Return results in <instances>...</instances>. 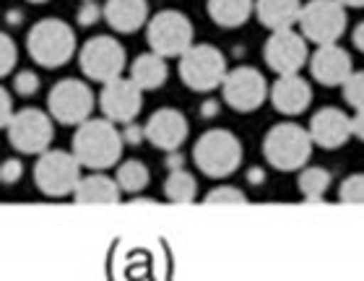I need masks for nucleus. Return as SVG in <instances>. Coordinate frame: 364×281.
I'll return each instance as SVG.
<instances>
[{
  "instance_id": "f257e3e1",
  "label": "nucleus",
  "mask_w": 364,
  "mask_h": 281,
  "mask_svg": "<svg viewBox=\"0 0 364 281\" xmlns=\"http://www.w3.org/2000/svg\"><path fill=\"white\" fill-rule=\"evenodd\" d=\"M73 154L86 169H109L120 161L122 136L114 128V122L107 120H86L78 125L73 136Z\"/></svg>"
},
{
  "instance_id": "f03ea898",
  "label": "nucleus",
  "mask_w": 364,
  "mask_h": 281,
  "mask_svg": "<svg viewBox=\"0 0 364 281\" xmlns=\"http://www.w3.org/2000/svg\"><path fill=\"white\" fill-rule=\"evenodd\" d=\"M310 130L299 128L294 122L273 125L263 138V157L273 169L279 172H296L310 161L312 154Z\"/></svg>"
},
{
  "instance_id": "7ed1b4c3",
  "label": "nucleus",
  "mask_w": 364,
  "mask_h": 281,
  "mask_svg": "<svg viewBox=\"0 0 364 281\" xmlns=\"http://www.w3.org/2000/svg\"><path fill=\"white\" fill-rule=\"evenodd\" d=\"M26 50L42 68H60L76 53V34L60 18H42L31 26Z\"/></svg>"
},
{
  "instance_id": "20e7f679",
  "label": "nucleus",
  "mask_w": 364,
  "mask_h": 281,
  "mask_svg": "<svg viewBox=\"0 0 364 281\" xmlns=\"http://www.w3.org/2000/svg\"><path fill=\"white\" fill-rule=\"evenodd\" d=\"M193 159L205 177L221 180V177L237 172V167L242 164V144L237 141L235 133H229L224 128H213L198 138L196 149H193Z\"/></svg>"
},
{
  "instance_id": "39448f33",
  "label": "nucleus",
  "mask_w": 364,
  "mask_h": 281,
  "mask_svg": "<svg viewBox=\"0 0 364 281\" xmlns=\"http://www.w3.org/2000/svg\"><path fill=\"white\" fill-rule=\"evenodd\" d=\"M180 78L182 84L193 92H213L221 89L227 78V58L221 55L219 47L213 45H193L188 53L180 58Z\"/></svg>"
},
{
  "instance_id": "423d86ee",
  "label": "nucleus",
  "mask_w": 364,
  "mask_h": 281,
  "mask_svg": "<svg viewBox=\"0 0 364 281\" xmlns=\"http://www.w3.org/2000/svg\"><path fill=\"white\" fill-rule=\"evenodd\" d=\"M81 161L73 152H50L39 154L34 164V185H37L47 198L73 196L81 183Z\"/></svg>"
},
{
  "instance_id": "0eeeda50",
  "label": "nucleus",
  "mask_w": 364,
  "mask_h": 281,
  "mask_svg": "<svg viewBox=\"0 0 364 281\" xmlns=\"http://www.w3.org/2000/svg\"><path fill=\"white\" fill-rule=\"evenodd\" d=\"M149 47L161 58H182L193 47V21L180 11H159L146 26Z\"/></svg>"
},
{
  "instance_id": "6e6552de",
  "label": "nucleus",
  "mask_w": 364,
  "mask_h": 281,
  "mask_svg": "<svg viewBox=\"0 0 364 281\" xmlns=\"http://www.w3.org/2000/svg\"><path fill=\"white\" fill-rule=\"evenodd\" d=\"M299 29L318 47L336 45L346 31V6L341 0H310L302 8Z\"/></svg>"
},
{
  "instance_id": "1a4fd4ad",
  "label": "nucleus",
  "mask_w": 364,
  "mask_h": 281,
  "mask_svg": "<svg viewBox=\"0 0 364 281\" xmlns=\"http://www.w3.org/2000/svg\"><path fill=\"white\" fill-rule=\"evenodd\" d=\"M78 63H81V70L91 81L109 84L114 78H120L122 70H125V50L114 37L99 34V37H91L81 47Z\"/></svg>"
},
{
  "instance_id": "9d476101",
  "label": "nucleus",
  "mask_w": 364,
  "mask_h": 281,
  "mask_svg": "<svg viewBox=\"0 0 364 281\" xmlns=\"http://www.w3.org/2000/svg\"><path fill=\"white\" fill-rule=\"evenodd\" d=\"M8 141L16 152L21 154H45L53 144V120L37 107L21 110L14 115V120L8 122Z\"/></svg>"
},
{
  "instance_id": "9b49d317",
  "label": "nucleus",
  "mask_w": 364,
  "mask_h": 281,
  "mask_svg": "<svg viewBox=\"0 0 364 281\" xmlns=\"http://www.w3.org/2000/svg\"><path fill=\"white\" fill-rule=\"evenodd\" d=\"M47 110L63 125H81L89 120L94 110V94L84 81L65 78L53 86V92L47 97Z\"/></svg>"
},
{
  "instance_id": "f8f14e48",
  "label": "nucleus",
  "mask_w": 364,
  "mask_h": 281,
  "mask_svg": "<svg viewBox=\"0 0 364 281\" xmlns=\"http://www.w3.org/2000/svg\"><path fill=\"white\" fill-rule=\"evenodd\" d=\"M221 94H224V102L237 112H255L268 99L266 76L260 70L245 68V65L229 70L221 84Z\"/></svg>"
},
{
  "instance_id": "ddd939ff",
  "label": "nucleus",
  "mask_w": 364,
  "mask_h": 281,
  "mask_svg": "<svg viewBox=\"0 0 364 281\" xmlns=\"http://www.w3.org/2000/svg\"><path fill=\"white\" fill-rule=\"evenodd\" d=\"M263 60L271 70H276L279 76L287 73H299L304 63L310 60L307 53V37L296 34L291 29L271 31V37L263 45Z\"/></svg>"
},
{
  "instance_id": "4468645a",
  "label": "nucleus",
  "mask_w": 364,
  "mask_h": 281,
  "mask_svg": "<svg viewBox=\"0 0 364 281\" xmlns=\"http://www.w3.org/2000/svg\"><path fill=\"white\" fill-rule=\"evenodd\" d=\"M99 105L105 110V117H109L112 122H133L144 105V89L133 78L120 76L105 84Z\"/></svg>"
},
{
  "instance_id": "2eb2a0df",
  "label": "nucleus",
  "mask_w": 364,
  "mask_h": 281,
  "mask_svg": "<svg viewBox=\"0 0 364 281\" xmlns=\"http://www.w3.org/2000/svg\"><path fill=\"white\" fill-rule=\"evenodd\" d=\"M188 117L175 107H161L149 117L144 128V138L161 152H177L188 138Z\"/></svg>"
},
{
  "instance_id": "dca6fc26",
  "label": "nucleus",
  "mask_w": 364,
  "mask_h": 281,
  "mask_svg": "<svg viewBox=\"0 0 364 281\" xmlns=\"http://www.w3.org/2000/svg\"><path fill=\"white\" fill-rule=\"evenodd\" d=\"M312 141L323 149H341L354 133H351V117L336 107H323L310 120Z\"/></svg>"
},
{
  "instance_id": "f3484780",
  "label": "nucleus",
  "mask_w": 364,
  "mask_h": 281,
  "mask_svg": "<svg viewBox=\"0 0 364 281\" xmlns=\"http://www.w3.org/2000/svg\"><path fill=\"white\" fill-rule=\"evenodd\" d=\"M310 70L312 78L323 86H343V81L354 73L349 53L336 45H320L318 53L310 58Z\"/></svg>"
},
{
  "instance_id": "a211bd4d",
  "label": "nucleus",
  "mask_w": 364,
  "mask_h": 281,
  "mask_svg": "<svg viewBox=\"0 0 364 281\" xmlns=\"http://www.w3.org/2000/svg\"><path fill=\"white\" fill-rule=\"evenodd\" d=\"M271 102L281 115H302L312 102V89L299 73H287L271 86Z\"/></svg>"
},
{
  "instance_id": "6ab92c4d",
  "label": "nucleus",
  "mask_w": 364,
  "mask_h": 281,
  "mask_svg": "<svg viewBox=\"0 0 364 281\" xmlns=\"http://www.w3.org/2000/svg\"><path fill=\"white\" fill-rule=\"evenodd\" d=\"M146 18H149L146 0H107L105 3V21L117 34H136L141 26H146Z\"/></svg>"
},
{
  "instance_id": "aec40b11",
  "label": "nucleus",
  "mask_w": 364,
  "mask_h": 281,
  "mask_svg": "<svg viewBox=\"0 0 364 281\" xmlns=\"http://www.w3.org/2000/svg\"><path fill=\"white\" fill-rule=\"evenodd\" d=\"M302 8V0H255L258 21L268 31L291 29L294 23H299Z\"/></svg>"
},
{
  "instance_id": "412c9836",
  "label": "nucleus",
  "mask_w": 364,
  "mask_h": 281,
  "mask_svg": "<svg viewBox=\"0 0 364 281\" xmlns=\"http://www.w3.org/2000/svg\"><path fill=\"white\" fill-rule=\"evenodd\" d=\"M120 193L122 188L117 180H109L105 175H89L81 177L73 198L78 206H114L120 203Z\"/></svg>"
},
{
  "instance_id": "4be33fe9",
  "label": "nucleus",
  "mask_w": 364,
  "mask_h": 281,
  "mask_svg": "<svg viewBox=\"0 0 364 281\" xmlns=\"http://www.w3.org/2000/svg\"><path fill=\"white\" fill-rule=\"evenodd\" d=\"M167 58H161L159 53H144L138 55L133 65H130V78L136 81L144 92H154V89H159L164 86L167 81Z\"/></svg>"
},
{
  "instance_id": "5701e85b",
  "label": "nucleus",
  "mask_w": 364,
  "mask_h": 281,
  "mask_svg": "<svg viewBox=\"0 0 364 281\" xmlns=\"http://www.w3.org/2000/svg\"><path fill=\"white\" fill-rule=\"evenodd\" d=\"M211 21L221 29H237L242 26L255 11V0H205Z\"/></svg>"
},
{
  "instance_id": "b1692460",
  "label": "nucleus",
  "mask_w": 364,
  "mask_h": 281,
  "mask_svg": "<svg viewBox=\"0 0 364 281\" xmlns=\"http://www.w3.org/2000/svg\"><path fill=\"white\" fill-rule=\"evenodd\" d=\"M331 185V172L326 167H302L299 172V193L307 203H318Z\"/></svg>"
},
{
  "instance_id": "393cba45",
  "label": "nucleus",
  "mask_w": 364,
  "mask_h": 281,
  "mask_svg": "<svg viewBox=\"0 0 364 281\" xmlns=\"http://www.w3.org/2000/svg\"><path fill=\"white\" fill-rule=\"evenodd\" d=\"M196 193H198L196 177L190 175V172H185V169H175L167 177V183H164V196L172 203H193Z\"/></svg>"
},
{
  "instance_id": "a878e982",
  "label": "nucleus",
  "mask_w": 364,
  "mask_h": 281,
  "mask_svg": "<svg viewBox=\"0 0 364 281\" xmlns=\"http://www.w3.org/2000/svg\"><path fill=\"white\" fill-rule=\"evenodd\" d=\"M114 180L120 183L122 193H141V190L149 185V167H146L144 161L138 159H128L122 161L120 167H117V175H114Z\"/></svg>"
},
{
  "instance_id": "bb28decb",
  "label": "nucleus",
  "mask_w": 364,
  "mask_h": 281,
  "mask_svg": "<svg viewBox=\"0 0 364 281\" xmlns=\"http://www.w3.org/2000/svg\"><path fill=\"white\" fill-rule=\"evenodd\" d=\"M247 198L240 188H229V185H221V188L211 190L205 196V206H245Z\"/></svg>"
},
{
  "instance_id": "cd10ccee",
  "label": "nucleus",
  "mask_w": 364,
  "mask_h": 281,
  "mask_svg": "<svg viewBox=\"0 0 364 281\" xmlns=\"http://www.w3.org/2000/svg\"><path fill=\"white\" fill-rule=\"evenodd\" d=\"M338 198H341V203L364 206V175L346 177L341 183V188H338Z\"/></svg>"
},
{
  "instance_id": "c85d7f7f",
  "label": "nucleus",
  "mask_w": 364,
  "mask_h": 281,
  "mask_svg": "<svg viewBox=\"0 0 364 281\" xmlns=\"http://www.w3.org/2000/svg\"><path fill=\"white\" fill-rule=\"evenodd\" d=\"M343 99L354 110H364V73H351L343 81Z\"/></svg>"
},
{
  "instance_id": "c756f323",
  "label": "nucleus",
  "mask_w": 364,
  "mask_h": 281,
  "mask_svg": "<svg viewBox=\"0 0 364 281\" xmlns=\"http://www.w3.org/2000/svg\"><path fill=\"white\" fill-rule=\"evenodd\" d=\"M0 76H11L16 68V58H18V50H16V42L11 34H0Z\"/></svg>"
},
{
  "instance_id": "7c9ffc66",
  "label": "nucleus",
  "mask_w": 364,
  "mask_h": 281,
  "mask_svg": "<svg viewBox=\"0 0 364 281\" xmlns=\"http://www.w3.org/2000/svg\"><path fill=\"white\" fill-rule=\"evenodd\" d=\"M39 89V76L34 70H21V73H16L14 78V92L18 97H31V94H37Z\"/></svg>"
},
{
  "instance_id": "2f4dec72",
  "label": "nucleus",
  "mask_w": 364,
  "mask_h": 281,
  "mask_svg": "<svg viewBox=\"0 0 364 281\" xmlns=\"http://www.w3.org/2000/svg\"><path fill=\"white\" fill-rule=\"evenodd\" d=\"M102 16H105V8H99L97 3L86 0V6L78 11V23H81V26H91V23L99 21Z\"/></svg>"
},
{
  "instance_id": "473e14b6",
  "label": "nucleus",
  "mask_w": 364,
  "mask_h": 281,
  "mask_svg": "<svg viewBox=\"0 0 364 281\" xmlns=\"http://www.w3.org/2000/svg\"><path fill=\"white\" fill-rule=\"evenodd\" d=\"M21 172H23L21 161L8 159L6 164H3V169H0V180H3L6 185H14V183H18V180H21Z\"/></svg>"
},
{
  "instance_id": "72a5a7b5",
  "label": "nucleus",
  "mask_w": 364,
  "mask_h": 281,
  "mask_svg": "<svg viewBox=\"0 0 364 281\" xmlns=\"http://www.w3.org/2000/svg\"><path fill=\"white\" fill-rule=\"evenodd\" d=\"M0 107H3V110H0V125H3V128H8V122L14 120V99H11V92H8V89H0Z\"/></svg>"
},
{
  "instance_id": "f704fd0d",
  "label": "nucleus",
  "mask_w": 364,
  "mask_h": 281,
  "mask_svg": "<svg viewBox=\"0 0 364 281\" xmlns=\"http://www.w3.org/2000/svg\"><path fill=\"white\" fill-rule=\"evenodd\" d=\"M351 133H354L359 141H364V110H357V115L351 117Z\"/></svg>"
},
{
  "instance_id": "c9c22d12",
  "label": "nucleus",
  "mask_w": 364,
  "mask_h": 281,
  "mask_svg": "<svg viewBox=\"0 0 364 281\" xmlns=\"http://www.w3.org/2000/svg\"><path fill=\"white\" fill-rule=\"evenodd\" d=\"M354 47H357L359 53H364V21L354 29Z\"/></svg>"
},
{
  "instance_id": "e433bc0d",
  "label": "nucleus",
  "mask_w": 364,
  "mask_h": 281,
  "mask_svg": "<svg viewBox=\"0 0 364 281\" xmlns=\"http://www.w3.org/2000/svg\"><path fill=\"white\" fill-rule=\"evenodd\" d=\"M341 3L349 8H364V0H341Z\"/></svg>"
},
{
  "instance_id": "4c0bfd02",
  "label": "nucleus",
  "mask_w": 364,
  "mask_h": 281,
  "mask_svg": "<svg viewBox=\"0 0 364 281\" xmlns=\"http://www.w3.org/2000/svg\"><path fill=\"white\" fill-rule=\"evenodd\" d=\"M29 3H47V0H29Z\"/></svg>"
}]
</instances>
